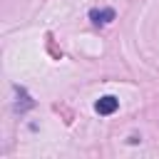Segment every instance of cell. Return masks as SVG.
I'll use <instances>...</instances> for the list:
<instances>
[{
	"mask_svg": "<svg viewBox=\"0 0 159 159\" xmlns=\"http://www.w3.org/2000/svg\"><path fill=\"white\" fill-rule=\"evenodd\" d=\"M117 107H119V99H117V97H112V94L99 97V99H97V104H94V109H97L99 114H112V112H117Z\"/></svg>",
	"mask_w": 159,
	"mask_h": 159,
	"instance_id": "obj_1",
	"label": "cell"
},
{
	"mask_svg": "<svg viewBox=\"0 0 159 159\" xmlns=\"http://www.w3.org/2000/svg\"><path fill=\"white\" fill-rule=\"evenodd\" d=\"M89 20L94 25H109L114 20V10L112 7H99V10H92L89 12Z\"/></svg>",
	"mask_w": 159,
	"mask_h": 159,
	"instance_id": "obj_2",
	"label": "cell"
}]
</instances>
